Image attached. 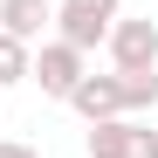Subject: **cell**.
Returning <instances> with one entry per match:
<instances>
[{
  "instance_id": "obj_1",
  "label": "cell",
  "mask_w": 158,
  "mask_h": 158,
  "mask_svg": "<svg viewBox=\"0 0 158 158\" xmlns=\"http://www.w3.org/2000/svg\"><path fill=\"white\" fill-rule=\"evenodd\" d=\"M117 14H124V0H55V41L89 55V48H103Z\"/></svg>"
},
{
  "instance_id": "obj_2",
  "label": "cell",
  "mask_w": 158,
  "mask_h": 158,
  "mask_svg": "<svg viewBox=\"0 0 158 158\" xmlns=\"http://www.w3.org/2000/svg\"><path fill=\"white\" fill-rule=\"evenodd\" d=\"M103 55H110V69H158V21L151 14H117L110 35H103Z\"/></svg>"
},
{
  "instance_id": "obj_3",
  "label": "cell",
  "mask_w": 158,
  "mask_h": 158,
  "mask_svg": "<svg viewBox=\"0 0 158 158\" xmlns=\"http://www.w3.org/2000/svg\"><path fill=\"white\" fill-rule=\"evenodd\" d=\"M89 76V55L83 48H69V41H35V69H28V83H41V96H55L69 103V89Z\"/></svg>"
},
{
  "instance_id": "obj_4",
  "label": "cell",
  "mask_w": 158,
  "mask_h": 158,
  "mask_svg": "<svg viewBox=\"0 0 158 158\" xmlns=\"http://www.w3.org/2000/svg\"><path fill=\"white\" fill-rule=\"evenodd\" d=\"M89 158H158V124L103 117V124H89Z\"/></svg>"
},
{
  "instance_id": "obj_5",
  "label": "cell",
  "mask_w": 158,
  "mask_h": 158,
  "mask_svg": "<svg viewBox=\"0 0 158 158\" xmlns=\"http://www.w3.org/2000/svg\"><path fill=\"white\" fill-rule=\"evenodd\" d=\"M69 110L76 117H83V124H103V117H124V83H117V76H83V83H76L69 89Z\"/></svg>"
},
{
  "instance_id": "obj_6",
  "label": "cell",
  "mask_w": 158,
  "mask_h": 158,
  "mask_svg": "<svg viewBox=\"0 0 158 158\" xmlns=\"http://www.w3.org/2000/svg\"><path fill=\"white\" fill-rule=\"evenodd\" d=\"M48 28H55V0H0V35L14 41H48Z\"/></svg>"
},
{
  "instance_id": "obj_7",
  "label": "cell",
  "mask_w": 158,
  "mask_h": 158,
  "mask_svg": "<svg viewBox=\"0 0 158 158\" xmlns=\"http://www.w3.org/2000/svg\"><path fill=\"white\" fill-rule=\"evenodd\" d=\"M110 76L124 83V117L158 110V69H110Z\"/></svg>"
},
{
  "instance_id": "obj_8",
  "label": "cell",
  "mask_w": 158,
  "mask_h": 158,
  "mask_svg": "<svg viewBox=\"0 0 158 158\" xmlns=\"http://www.w3.org/2000/svg\"><path fill=\"white\" fill-rule=\"evenodd\" d=\"M28 69H35V48L14 41V35H0V96H7L14 83H28Z\"/></svg>"
},
{
  "instance_id": "obj_9",
  "label": "cell",
  "mask_w": 158,
  "mask_h": 158,
  "mask_svg": "<svg viewBox=\"0 0 158 158\" xmlns=\"http://www.w3.org/2000/svg\"><path fill=\"white\" fill-rule=\"evenodd\" d=\"M0 158H41L35 144H21V138H0Z\"/></svg>"
}]
</instances>
